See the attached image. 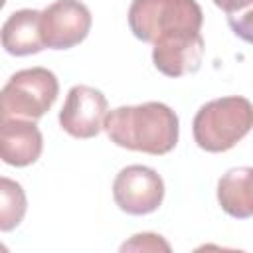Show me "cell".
<instances>
[{"label":"cell","mask_w":253,"mask_h":253,"mask_svg":"<svg viewBox=\"0 0 253 253\" xmlns=\"http://www.w3.org/2000/svg\"><path fill=\"white\" fill-rule=\"evenodd\" d=\"M103 128L117 146L154 156L168 154L180 134L178 115L158 101L117 107L107 113Z\"/></svg>","instance_id":"1"},{"label":"cell","mask_w":253,"mask_h":253,"mask_svg":"<svg viewBox=\"0 0 253 253\" xmlns=\"http://www.w3.org/2000/svg\"><path fill=\"white\" fill-rule=\"evenodd\" d=\"M253 128V103L245 97H221L200 107L192 132L196 144L206 152L233 148Z\"/></svg>","instance_id":"2"},{"label":"cell","mask_w":253,"mask_h":253,"mask_svg":"<svg viewBox=\"0 0 253 253\" xmlns=\"http://www.w3.org/2000/svg\"><path fill=\"white\" fill-rule=\"evenodd\" d=\"M204 12L196 0H132L128 28L134 38L154 43L176 32H200Z\"/></svg>","instance_id":"3"},{"label":"cell","mask_w":253,"mask_h":253,"mask_svg":"<svg viewBox=\"0 0 253 253\" xmlns=\"http://www.w3.org/2000/svg\"><path fill=\"white\" fill-rule=\"evenodd\" d=\"M59 95V83L53 71L30 67L16 71L2 89V119L43 117Z\"/></svg>","instance_id":"4"},{"label":"cell","mask_w":253,"mask_h":253,"mask_svg":"<svg viewBox=\"0 0 253 253\" xmlns=\"http://www.w3.org/2000/svg\"><path fill=\"white\" fill-rule=\"evenodd\" d=\"M113 198L117 206L130 215L152 213L164 200V182L156 170L132 164L117 174L113 182Z\"/></svg>","instance_id":"5"},{"label":"cell","mask_w":253,"mask_h":253,"mask_svg":"<svg viewBox=\"0 0 253 253\" xmlns=\"http://www.w3.org/2000/svg\"><path fill=\"white\" fill-rule=\"evenodd\" d=\"M91 24V12L83 2L55 0L42 10L40 26L43 45L51 49H69L87 38Z\"/></svg>","instance_id":"6"},{"label":"cell","mask_w":253,"mask_h":253,"mask_svg":"<svg viewBox=\"0 0 253 253\" xmlns=\"http://www.w3.org/2000/svg\"><path fill=\"white\" fill-rule=\"evenodd\" d=\"M107 117L105 95L89 85H75L69 89L59 111L61 128L73 138H93L101 132Z\"/></svg>","instance_id":"7"},{"label":"cell","mask_w":253,"mask_h":253,"mask_svg":"<svg viewBox=\"0 0 253 253\" xmlns=\"http://www.w3.org/2000/svg\"><path fill=\"white\" fill-rule=\"evenodd\" d=\"M154 67L166 77H182L196 73L204 57V38L200 32H176L158 38L152 43Z\"/></svg>","instance_id":"8"},{"label":"cell","mask_w":253,"mask_h":253,"mask_svg":"<svg viewBox=\"0 0 253 253\" xmlns=\"http://www.w3.org/2000/svg\"><path fill=\"white\" fill-rule=\"evenodd\" d=\"M43 150V138L38 125L30 119H2L0 156L6 164L22 168L34 164Z\"/></svg>","instance_id":"9"},{"label":"cell","mask_w":253,"mask_h":253,"mask_svg":"<svg viewBox=\"0 0 253 253\" xmlns=\"http://www.w3.org/2000/svg\"><path fill=\"white\" fill-rule=\"evenodd\" d=\"M42 12L24 8L12 12L2 26V45L10 55H32L42 51L43 38H42Z\"/></svg>","instance_id":"10"},{"label":"cell","mask_w":253,"mask_h":253,"mask_svg":"<svg viewBox=\"0 0 253 253\" xmlns=\"http://www.w3.org/2000/svg\"><path fill=\"white\" fill-rule=\"evenodd\" d=\"M217 202L231 217H253V168L241 166L227 170L217 182Z\"/></svg>","instance_id":"11"},{"label":"cell","mask_w":253,"mask_h":253,"mask_svg":"<svg viewBox=\"0 0 253 253\" xmlns=\"http://www.w3.org/2000/svg\"><path fill=\"white\" fill-rule=\"evenodd\" d=\"M26 194L22 186L10 178H0V229L10 231L26 215Z\"/></svg>","instance_id":"12"},{"label":"cell","mask_w":253,"mask_h":253,"mask_svg":"<svg viewBox=\"0 0 253 253\" xmlns=\"http://www.w3.org/2000/svg\"><path fill=\"white\" fill-rule=\"evenodd\" d=\"M227 24L237 38L247 43H253V2L239 12L227 14Z\"/></svg>","instance_id":"13"},{"label":"cell","mask_w":253,"mask_h":253,"mask_svg":"<svg viewBox=\"0 0 253 253\" xmlns=\"http://www.w3.org/2000/svg\"><path fill=\"white\" fill-rule=\"evenodd\" d=\"M170 251V245L156 233H136L130 241L123 243L121 251Z\"/></svg>","instance_id":"14"},{"label":"cell","mask_w":253,"mask_h":253,"mask_svg":"<svg viewBox=\"0 0 253 253\" xmlns=\"http://www.w3.org/2000/svg\"><path fill=\"white\" fill-rule=\"evenodd\" d=\"M253 0H213V4L217 8H221L225 14H233V12H239L243 10L245 6H249Z\"/></svg>","instance_id":"15"}]
</instances>
